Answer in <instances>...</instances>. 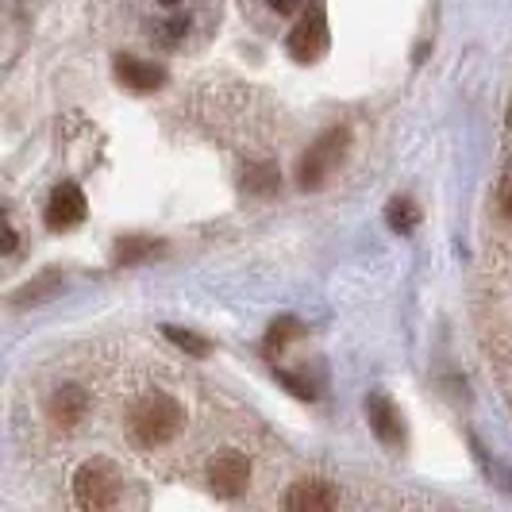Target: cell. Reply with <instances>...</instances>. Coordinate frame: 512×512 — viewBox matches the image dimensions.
Returning <instances> with one entry per match:
<instances>
[{"label": "cell", "mask_w": 512, "mask_h": 512, "mask_svg": "<svg viewBox=\"0 0 512 512\" xmlns=\"http://www.w3.org/2000/svg\"><path fill=\"white\" fill-rule=\"evenodd\" d=\"M289 54L297 58V62H316V58H324L328 51V20H324V8L316 4V8H308L305 20L289 31Z\"/></svg>", "instance_id": "5b68a950"}, {"label": "cell", "mask_w": 512, "mask_h": 512, "mask_svg": "<svg viewBox=\"0 0 512 512\" xmlns=\"http://www.w3.org/2000/svg\"><path fill=\"white\" fill-rule=\"evenodd\" d=\"M347 147H351V131L347 128H328L297 162V185L301 189H320L324 181L339 170V162L347 158Z\"/></svg>", "instance_id": "7a4b0ae2"}, {"label": "cell", "mask_w": 512, "mask_h": 512, "mask_svg": "<svg viewBox=\"0 0 512 512\" xmlns=\"http://www.w3.org/2000/svg\"><path fill=\"white\" fill-rule=\"evenodd\" d=\"M501 205H505V216H512V178L505 185V197H501Z\"/></svg>", "instance_id": "ac0fdd59"}, {"label": "cell", "mask_w": 512, "mask_h": 512, "mask_svg": "<svg viewBox=\"0 0 512 512\" xmlns=\"http://www.w3.org/2000/svg\"><path fill=\"white\" fill-rule=\"evenodd\" d=\"M158 4H178V0H158Z\"/></svg>", "instance_id": "d6986e66"}, {"label": "cell", "mask_w": 512, "mask_h": 512, "mask_svg": "<svg viewBox=\"0 0 512 512\" xmlns=\"http://www.w3.org/2000/svg\"><path fill=\"white\" fill-rule=\"evenodd\" d=\"M366 420H370V432L382 439L389 451L405 447V416H401V409L385 393H370L366 397Z\"/></svg>", "instance_id": "52a82bcc"}, {"label": "cell", "mask_w": 512, "mask_h": 512, "mask_svg": "<svg viewBox=\"0 0 512 512\" xmlns=\"http://www.w3.org/2000/svg\"><path fill=\"white\" fill-rule=\"evenodd\" d=\"M62 289V274H43V278H35V282H27L24 289H16V305H39V301H47Z\"/></svg>", "instance_id": "5bb4252c"}, {"label": "cell", "mask_w": 512, "mask_h": 512, "mask_svg": "<svg viewBox=\"0 0 512 512\" xmlns=\"http://www.w3.org/2000/svg\"><path fill=\"white\" fill-rule=\"evenodd\" d=\"M85 212H89L85 193L77 189L74 181H62V185H54V193H51V201H47L43 220H47V228H51V231H70V228H77V224L85 220Z\"/></svg>", "instance_id": "8992f818"}, {"label": "cell", "mask_w": 512, "mask_h": 512, "mask_svg": "<svg viewBox=\"0 0 512 512\" xmlns=\"http://www.w3.org/2000/svg\"><path fill=\"white\" fill-rule=\"evenodd\" d=\"M181 424H185V409H181L170 393H147L131 409L128 436L135 447L154 451V447H162V443H170V439L178 436Z\"/></svg>", "instance_id": "6da1fadb"}, {"label": "cell", "mask_w": 512, "mask_h": 512, "mask_svg": "<svg viewBox=\"0 0 512 512\" xmlns=\"http://www.w3.org/2000/svg\"><path fill=\"white\" fill-rule=\"evenodd\" d=\"M89 412V393L81 385H58L47 401V416L54 428H77Z\"/></svg>", "instance_id": "ba28073f"}, {"label": "cell", "mask_w": 512, "mask_h": 512, "mask_svg": "<svg viewBox=\"0 0 512 512\" xmlns=\"http://www.w3.org/2000/svg\"><path fill=\"white\" fill-rule=\"evenodd\" d=\"M335 505H339V493L328 482H316V478L297 482V486L289 489V497H285V509L289 512H328Z\"/></svg>", "instance_id": "30bf717a"}, {"label": "cell", "mask_w": 512, "mask_h": 512, "mask_svg": "<svg viewBox=\"0 0 512 512\" xmlns=\"http://www.w3.org/2000/svg\"><path fill=\"white\" fill-rule=\"evenodd\" d=\"M243 185H247V193H274V189H278V166H270V162L251 166Z\"/></svg>", "instance_id": "9a60e30c"}, {"label": "cell", "mask_w": 512, "mask_h": 512, "mask_svg": "<svg viewBox=\"0 0 512 512\" xmlns=\"http://www.w3.org/2000/svg\"><path fill=\"white\" fill-rule=\"evenodd\" d=\"M120 497H124V478H120V470H116L112 462L93 459L77 470V478H74L77 509H89V512L116 509Z\"/></svg>", "instance_id": "3957f363"}, {"label": "cell", "mask_w": 512, "mask_h": 512, "mask_svg": "<svg viewBox=\"0 0 512 512\" xmlns=\"http://www.w3.org/2000/svg\"><path fill=\"white\" fill-rule=\"evenodd\" d=\"M162 332H166V339H170L174 347H181V351L193 355V359H208V355H212V339H205V335L189 332V328H174V324H166Z\"/></svg>", "instance_id": "4fadbf2b"}, {"label": "cell", "mask_w": 512, "mask_h": 512, "mask_svg": "<svg viewBox=\"0 0 512 512\" xmlns=\"http://www.w3.org/2000/svg\"><path fill=\"white\" fill-rule=\"evenodd\" d=\"M293 335H301V324H297V320H274V328L266 335V347H282L285 339H293Z\"/></svg>", "instance_id": "2e32d148"}, {"label": "cell", "mask_w": 512, "mask_h": 512, "mask_svg": "<svg viewBox=\"0 0 512 512\" xmlns=\"http://www.w3.org/2000/svg\"><path fill=\"white\" fill-rule=\"evenodd\" d=\"M116 77H120V85H128L135 93H154V89L166 85V70L154 66V62L135 58V54H120L116 58Z\"/></svg>", "instance_id": "9c48e42d"}, {"label": "cell", "mask_w": 512, "mask_h": 512, "mask_svg": "<svg viewBox=\"0 0 512 512\" xmlns=\"http://www.w3.org/2000/svg\"><path fill=\"white\" fill-rule=\"evenodd\" d=\"M162 251V243L151 239V235H124L116 247H112V258H116V266H139V262H147Z\"/></svg>", "instance_id": "8fae6325"}, {"label": "cell", "mask_w": 512, "mask_h": 512, "mask_svg": "<svg viewBox=\"0 0 512 512\" xmlns=\"http://www.w3.org/2000/svg\"><path fill=\"white\" fill-rule=\"evenodd\" d=\"M270 4H274V8H278V12H293V8H297V4H301V0H270Z\"/></svg>", "instance_id": "e0dca14e"}, {"label": "cell", "mask_w": 512, "mask_h": 512, "mask_svg": "<svg viewBox=\"0 0 512 512\" xmlns=\"http://www.w3.org/2000/svg\"><path fill=\"white\" fill-rule=\"evenodd\" d=\"M208 486L216 497H239V493H247L251 486V462L247 455H239V451H220V455H212L208 459Z\"/></svg>", "instance_id": "277c9868"}, {"label": "cell", "mask_w": 512, "mask_h": 512, "mask_svg": "<svg viewBox=\"0 0 512 512\" xmlns=\"http://www.w3.org/2000/svg\"><path fill=\"white\" fill-rule=\"evenodd\" d=\"M385 224L397 231V235H412L416 224H420V208L412 205L409 197H393L389 208H385Z\"/></svg>", "instance_id": "7c38bea8"}]
</instances>
